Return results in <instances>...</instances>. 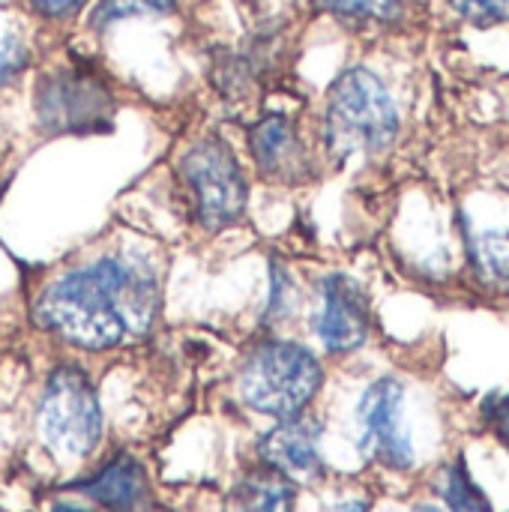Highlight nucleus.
<instances>
[{"label": "nucleus", "instance_id": "1a4fd4ad", "mask_svg": "<svg viewBox=\"0 0 509 512\" xmlns=\"http://www.w3.org/2000/svg\"><path fill=\"white\" fill-rule=\"evenodd\" d=\"M321 423L306 417L282 420L273 432H267L258 444V453L267 471L279 474L288 483H312L321 477Z\"/></svg>", "mask_w": 509, "mask_h": 512}, {"label": "nucleus", "instance_id": "39448f33", "mask_svg": "<svg viewBox=\"0 0 509 512\" xmlns=\"http://www.w3.org/2000/svg\"><path fill=\"white\" fill-rule=\"evenodd\" d=\"M180 180L195 204V216L207 231H222L246 213V177L234 150L222 138L192 144L180 159Z\"/></svg>", "mask_w": 509, "mask_h": 512}, {"label": "nucleus", "instance_id": "aec40b11", "mask_svg": "<svg viewBox=\"0 0 509 512\" xmlns=\"http://www.w3.org/2000/svg\"><path fill=\"white\" fill-rule=\"evenodd\" d=\"M336 512H369V504H363V501H351V504H345L342 510Z\"/></svg>", "mask_w": 509, "mask_h": 512}, {"label": "nucleus", "instance_id": "f3484780", "mask_svg": "<svg viewBox=\"0 0 509 512\" xmlns=\"http://www.w3.org/2000/svg\"><path fill=\"white\" fill-rule=\"evenodd\" d=\"M27 63V48L18 36L3 33L0 36V84L9 81L15 72H21V66Z\"/></svg>", "mask_w": 509, "mask_h": 512}, {"label": "nucleus", "instance_id": "f257e3e1", "mask_svg": "<svg viewBox=\"0 0 509 512\" xmlns=\"http://www.w3.org/2000/svg\"><path fill=\"white\" fill-rule=\"evenodd\" d=\"M156 315L159 279L150 264L129 255L66 273L36 303V324L84 351H108L126 336H144Z\"/></svg>", "mask_w": 509, "mask_h": 512}, {"label": "nucleus", "instance_id": "f8f14e48", "mask_svg": "<svg viewBox=\"0 0 509 512\" xmlns=\"http://www.w3.org/2000/svg\"><path fill=\"white\" fill-rule=\"evenodd\" d=\"M234 512H294V492L279 474H252L237 489Z\"/></svg>", "mask_w": 509, "mask_h": 512}, {"label": "nucleus", "instance_id": "412c9836", "mask_svg": "<svg viewBox=\"0 0 509 512\" xmlns=\"http://www.w3.org/2000/svg\"><path fill=\"white\" fill-rule=\"evenodd\" d=\"M51 512H90V510H84V507H72V504H57Z\"/></svg>", "mask_w": 509, "mask_h": 512}, {"label": "nucleus", "instance_id": "dca6fc26", "mask_svg": "<svg viewBox=\"0 0 509 512\" xmlns=\"http://www.w3.org/2000/svg\"><path fill=\"white\" fill-rule=\"evenodd\" d=\"M450 3L465 21L477 27H492V24L509 21V0H450Z\"/></svg>", "mask_w": 509, "mask_h": 512}, {"label": "nucleus", "instance_id": "ddd939ff", "mask_svg": "<svg viewBox=\"0 0 509 512\" xmlns=\"http://www.w3.org/2000/svg\"><path fill=\"white\" fill-rule=\"evenodd\" d=\"M438 492H441V498L450 507V512H492L486 495L474 486V480H471V474L465 471L462 462L441 471Z\"/></svg>", "mask_w": 509, "mask_h": 512}, {"label": "nucleus", "instance_id": "9d476101", "mask_svg": "<svg viewBox=\"0 0 509 512\" xmlns=\"http://www.w3.org/2000/svg\"><path fill=\"white\" fill-rule=\"evenodd\" d=\"M249 150L264 177H291L303 162V147L294 132V123L282 114H270L249 132Z\"/></svg>", "mask_w": 509, "mask_h": 512}, {"label": "nucleus", "instance_id": "2eb2a0df", "mask_svg": "<svg viewBox=\"0 0 509 512\" xmlns=\"http://www.w3.org/2000/svg\"><path fill=\"white\" fill-rule=\"evenodd\" d=\"M177 0H99L93 21L96 24H111L120 18H132V15H159L168 12Z\"/></svg>", "mask_w": 509, "mask_h": 512}, {"label": "nucleus", "instance_id": "4468645a", "mask_svg": "<svg viewBox=\"0 0 509 512\" xmlns=\"http://www.w3.org/2000/svg\"><path fill=\"white\" fill-rule=\"evenodd\" d=\"M327 12L354 21H396L402 15V0H318Z\"/></svg>", "mask_w": 509, "mask_h": 512}, {"label": "nucleus", "instance_id": "f03ea898", "mask_svg": "<svg viewBox=\"0 0 509 512\" xmlns=\"http://www.w3.org/2000/svg\"><path fill=\"white\" fill-rule=\"evenodd\" d=\"M399 135V111L387 87L369 69H348L330 87L327 147L336 159L381 153Z\"/></svg>", "mask_w": 509, "mask_h": 512}, {"label": "nucleus", "instance_id": "0eeeda50", "mask_svg": "<svg viewBox=\"0 0 509 512\" xmlns=\"http://www.w3.org/2000/svg\"><path fill=\"white\" fill-rule=\"evenodd\" d=\"M402 405H405V390L393 378L375 381L360 399V426H363L360 450L369 459H378L381 465L396 471L414 465V447L405 432Z\"/></svg>", "mask_w": 509, "mask_h": 512}, {"label": "nucleus", "instance_id": "9b49d317", "mask_svg": "<svg viewBox=\"0 0 509 512\" xmlns=\"http://www.w3.org/2000/svg\"><path fill=\"white\" fill-rule=\"evenodd\" d=\"M144 468L132 459V456H117L114 462H108L96 477L84 480L78 486L81 495H87L90 501L108 507V510H132L144 492Z\"/></svg>", "mask_w": 509, "mask_h": 512}, {"label": "nucleus", "instance_id": "20e7f679", "mask_svg": "<svg viewBox=\"0 0 509 512\" xmlns=\"http://www.w3.org/2000/svg\"><path fill=\"white\" fill-rule=\"evenodd\" d=\"M39 435L63 462L84 459L96 450L102 438V408L81 369L60 366L48 378L39 402Z\"/></svg>", "mask_w": 509, "mask_h": 512}, {"label": "nucleus", "instance_id": "6ab92c4d", "mask_svg": "<svg viewBox=\"0 0 509 512\" xmlns=\"http://www.w3.org/2000/svg\"><path fill=\"white\" fill-rule=\"evenodd\" d=\"M501 435H504V441L509 444V405L501 408Z\"/></svg>", "mask_w": 509, "mask_h": 512}, {"label": "nucleus", "instance_id": "423d86ee", "mask_svg": "<svg viewBox=\"0 0 509 512\" xmlns=\"http://www.w3.org/2000/svg\"><path fill=\"white\" fill-rule=\"evenodd\" d=\"M39 123L48 132H96L114 117V96L105 81L84 69L45 75L36 90Z\"/></svg>", "mask_w": 509, "mask_h": 512}, {"label": "nucleus", "instance_id": "a211bd4d", "mask_svg": "<svg viewBox=\"0 0 509 512\" xmlns=\"http://www.w3.org/2000/svg\"><path fill=\"white\" fill-rule=\"evenodd\" d=\"M36 3V9L39 12H45V15H54V18H60V15H66V12H72V9H78L84 0H33Z\"/></svg>", "mask_w": 509, "mask_h": 512}, {"label": "nucleus", "instance_id": "7ed1b4c3", "mask_svg": "<svg viewBox=\"0 0 509 512\" xmlns=\"http://www.w3.org/2000/svg\"><path fill=\"white\" fill-rule=\"evenodd\" d=\"M324 372L312 351L297 342H264L240 372V399L267 417L291 420L315 399Z\"/></svg>", "mask_w": 509, "mask_h": 512}, {"label": "nucleus", "instance_id": "6e6552de", "mask_svg": "<svg viewBox=\"0 0 509 512\" xmlns=\"http://www.w3.org/2000/svg\"><path fill=\"white\" fill-rule=\"evenodd\" d=\"M321 315L315 321L318 339L330 354L357 351L369 336V303L363 288L348 276H327L321 285Z\"/></svg>", "mask_w": 509, "mask_h": 512}]
</instances>
